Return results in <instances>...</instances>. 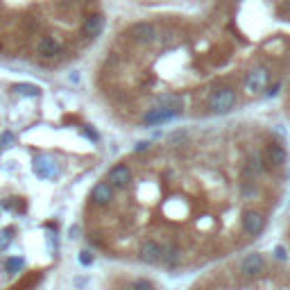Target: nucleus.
<instances>
[{"label": "nucleus", "instance_id": "39448f33", "mask_svg": "<svg viewBox=\"0 0 290 290\" xmlns=\"http://www.w3.org/2000/svg\"><path fill=\"white\" fill-rule=\"evenodd\" d=\"M104 27H107V18H104V14L102 12H91L89 16H84V21H82L80 37L84 39V41H95V39L104 32Z\"/></svg>", "mask_w": 290, "mask_h": 290}, {"label": "nucleus", "instance_id": "0eeeda50", "mask_svg": "<svg viewBox=\"0 0 290 290\" xmlns=\"http://www.w3.org/2000/svg\"><path fill=\"white\" fill-rule=\"evenodd\" d=\"M34 170L39 177H55L57 175V166L46 157H39L34 161Z\"/></svg>", "mask_w": 290, "mask_h": 290}, {"label": "nucleus", "instance_id": "1a4fd4ad", "mask_svg": "<svg viewBox=\"0 0 290 290\" xmlns=\"http://www.w3.org/2000/svg\"><path fill=\"white\" fill-rule=\"evenodd\" d=\"M279 100H281V111H283V116H286V120L290 123V75H288V80H286V86H283L281 95H279Z\"/></svg>", "mask_w": 290, "mask_h": 290}, {"label": "nucleus", "instance_id": "7ed1b4c3", "mask_svg": "<svg viewBox=\"0 0 290 290\" xmlns=\"http://www.w3.org/2000/svg\"><path fill=\"white\" fill-rule=\"evenodd\" d=\"M186 290H290V256L249 247L195 272Z\"/></svg>", "mask_w": 290, "mask_h": 290}, {"label": "nucleus", "instance_id": "6e6552de", "mask_svg": "<svg viewBox=\"0 0 290 290\" xmlns=\"http://www.w3.org/2000/svg\"><path fill=\"white\" fill-rule=\"evenodd\" d=\"M279 236H281V243H283V249L286 254L290 256V209L283 213L281 218V227H279Z\"/></svg>", "mask_w": 290, "mask_h": 290}, {"label": "nucleus", "instance_id": "9b49d317", "mask_svg": "<svg viewBox=\"0 0 290 290\" xmlns=\"http://www.w3.org/2000/svg\"><path fill=\"white\" fill-rule=\"evenodd\" d=\"M23 268V259H9L7 261V272H18V270Z\"/></svg>", "mask_w": 290, "mask_h": 290}, {"label": "nucleus", "instance_id": "f8f14e48", "mask_svg": "<svg viewBox=\"0 0 290 290\" xmlns=\"http://www.w3.org/2000/svg\"><path fill=\"white\" fill-rule=\"evenodd\" d=\"M9 143H14V134L12 132H5L3 136H0V148H7Z\"/></svg>", "mask_w": 290, "mask_h": 290}, {"label": "nucleus", "instance_id": "f257e3e1", "mask_svg": "<svg viewBox=\"0 0 290 290\" xmlns=\"http://www.w3.org/2000/svg\"><path fill=\"white\" fill-rule=\"evenodd\" d=\"M290 191L288 136L231 116L168 127L134 145L89 193V243L166 277L254 247Z\"/></svg>", "mask_w": 290, "mask_h": 290}, {"label": "nucleus", "instance_id": "f03ea898", "mask_svg": "<svg viewBox=\"0 0 290 290\" xmlns=\"http://www.w3.org/2000/svg\"><path fill=\"white\" fill-rule=\"evenodd\" d=\"M290 75V0H206L200 12L134 18L100 70L127 127L243 116L281 95Z\"/></svg>", "mask_w": 290, "mask_h": 290}, {"label": "nucleus", "instance_id": "423d86ee", "mask_svg": "<svg viewBox=\"0 0 290 290\" xmlns=\"http://www.w3.org/2000/svg\"><path fill=\"white\" fill-rule=\"evenodd\" d=\"M37 55L41 59H59L66 55V46L57 37H41L37 41Z\"/></svg>", "mask_w": 290, "mask_h": 290}, {"label": "nucleus", "instance_id": "20e7f679", "mask_svg": "<svg viewBox=\"0 0 290 290\" xmlns=\"http://www.w3.org/2000/svg\"><path fill=\"white\" fill-rule=\"evenodd\" d=\"M116 290H166L163 283L157 279V274H145V272H136L125 277L123 281L116 286Z\"/></svg>", "mask_w": 290, "mask_h": 290}, {"label": "nucleus", "instance_id": "9d476101", "mask_svg": "<svg viewBox=\"0 0 290 290\" xmlns=\"http://www.w3.org/2000/svg\"><path fill=\"white\" fill-rule=\"evenodd\" d=\"M12 91H16V93H21V95H32V98H37V95L41 93V89L34 84H14Z\"/></svg>", "mask_w": 290, "mask_h": 290}]
</instances>
